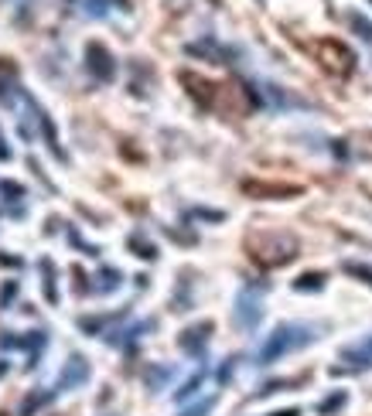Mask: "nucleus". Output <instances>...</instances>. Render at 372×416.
Instances as JSON below:
<instances>
[{
  "mask_svg": "<svg viewBox=\"0 0 372 416\" xmlns=\"http://www.w3.org/2000/svg\"><path fill=\"white\" fill-rule=\"evenodd\" d=\"M242 246H246V256L256 263V266H263V270L287 266L301 253L297 235L284 233V229H253V233L242 239Z\"/></svg>",
  "mask_w": 372,
  "mask_h": 416,
  "instance_id": "obj_1",
  "label": "nucleus"
},
{
  "mask_svg": "<svg viewBox=\"0 0 372 416\" xmlns=\"http://www.w3.org/2000/svg\"><path fill=\"white\" fill-rule=\"evenodd\" d=\"M308 52L315 55V62L335 78H348L355 72V65H359L355 52L348 48L345 41H338V38H315V41L308 45Z\"/></svg>",
  "mask_w": 372,
  "mask_h": 416,
  "instance_id": "obj_2",
  "label": "nucleus"
},
{
  "mask_svg": "<svg viewBox=\"0 0 372 416\" xmlns=\"http://www.w3.org/2000/svg\"><path fill=\"white\" fill-rule=\"evenodd\" d=\"M311 338V328H301V324H280L273 335H270V341L263 345V352H260V362H273V359H280V355H287V352H294V348H301V345H308Z\"/></svg>",
  "mask_w": 372,
  "mask_h": 416,
  "instance_id": "obj_3",
  "label": "nucleus"
},
{
  "mask_svg": "<svg viewBox=\"0 0 372 416\" xmlns=\"http://www.w3.org/2000/svg\"><path fill=\"white\" fill-rule=\"evenodd\" d=\"M178 82L188 89V96L195 99V103L202 106V109H215L219 106V82H209L205 76H198V72H178Z\"/></svg>",
  "mask_w": 372,
  "mask_h": 416,
  "instance_id": "obj_4",
  "label": "nucleus"
},
{
  "mask_svg": "<svg viewBox=\"0 0 372 416\" xmlns=\"http://www.w3.org/2000/svg\"><path fill=\"white\" fill-rule=\"evenodd\" d=\"M85 69L99 82H113L116 78V58L103 41H85Z\"/></svg>",
  "mask_w": 372,
  "mask_h": 416,
  "instance_id": "obj_5",
  "label": "nucleus"
},
{
  "mask_svg": "<svg viewBox=\"0 0 372 416\" xmlns=\"http://www.w3.org/2000/svg\"><path fill=\"white\" fill-rule=\"evenodd\" d=\"M304 188L301 184H284V181H260V178H246L242 181V195L249 198H297Z\"/></svg>",
  "mask_w": 372,
  "mask_h": 416,
  "instance_id": "obj_6",
  "label": "nucleus"
},
{
  "mask_svg": "<svg viewBox=\"0 0 372 416\" xmlns=\"http://www.w3.org/2000/svg\"><path fill=\"white\" fill-rule=\"evenodd\" d=\"M85 379H89V362H85L82 355H69V362H65V368H62V375H58V386H55V389L69 392V389H76V386H82Z\"/></svg>",
  "mask_w": 372,
  "mask_h": 416,
  "instance_id": "obj_7",
  "label": "nucleus"
},
{
  "mask_svg": "<svg viewBox=\"0 0 372 416\" xmlns=\"http://www.w3.org/2000/svg\"><path fill=\"white\" fill-rule=\"evenodd\" d=\"M18 65H14V58H0V103L11 106L14 103V92H18Z\"/></svg>",
  "mask_w": 372,
  "mask_h": 416,
  "instance_id": "obj_8",
  "label": "nucleus"
},
{
  "mask_svg": "<svg viewBox=\"0 0 372 416\" xmlns=\"http://www.w3.org/2000/svg\"><path fill=\"white\" fill-rule=\"evenodd\" d=\"M209 335H212V321H202V324L181 331V348H185V352H202L205 341H209Z\"/></svg>",
  "mask_w": 372,
  "mask_h": 416,
  "instance_id": "obj_9",
  "label": "nucleus"
},
{
  "mask_svg": "<svg viewBox=\"0 0 372 416\" xmlns=\"http://www.w3.org/2000/svg\"><path fill=\"white\" fill-rule=\"evenodd\" d=\"M127 246H130L140 260H158V249H154V242H151V239H144L140 233H133L130 239H127Z\"/></svg>",
  "mask_w": 372,
  "mask_h": 416,
  "instance_id": "obj_10",
  "label": "nucleus"
},
{
  "mask_svg": "<svg viewBox=\"0 0 372 416\" xmlns=\"http://www.w3.org/2000/svg\"><path fill=\"white\" fill-rule=\"evenodd\" d=\"M38 120H41V130H45V140H48V151H52L55 157H62V160H65V151L58 147V137H55V123H52V116L38 109Z\"/></svg>",
  "mask_w": 372,
  "mask_h": 416,
  "instance_id": "obj_11",
  "label": "nucleus"
},
{
  "mask_svg": "<svg viewBox=\"0 0 372 416\" xmlns=\"http://www.w3.org/2000/svg\"><path fill=\"white\" fill-rule=\"evenodd\" d=\"M38 266H41V277H45V300H48V304H58V290H55V266H52V260H41Z\"/></svg>",
  "mask_w": 372,
  "mask_h": 416,
  "instance_id": "obj_12",
  "label": "nucleus"
},
{
  "mask_svg": "<svg viewBox=\"0 0 372 416\" xmlns=\"http://www.w3.org/2000/svg\"><path fill=\"white\" fill-rule=\"evenodd\" d=\"M324 280H328V277H324V273H318V270H315V273H301V277L294 280V290H321V286H324Z\"/></svg>",
  "mask_w": 372,
  "mask_h": 416,
  "instance_id": "obj_13",
  "label": "nucleus"
},
{
  "mask_svg": "<svg viewBox=\"0 0 372 416\" xmlns=\"http://www.w3.org/2000/svg\"><path fill=\"white\" fill-rule=\"evenodd\" d=\"M345 403H348V396H345V392H335V396H328V399L321 403V406H318V413H321V416H331V413H338V410H342Z\"/></svg>",
  "mask_w": 372,
  "mask_h": 416,
  "instance_id": "obj_14",
  "label": "nucleus"
},
{
  "mask_svg": "<svg viewBox=\"0 0 372 416\" xmlns=\"http://www.w3.org/2000/svg\"><path fill=\"white\" fill-rule=\"evenodd\" d=\"M48 399H52V392H38V396H27L25 406H21V416H31L34 410H38V406H45Z\"/></svg>",
  "mask_w": 372,
  "mask_h": 416,
  "instance_id": "obj_15",
  "label": "nucleus"
},
{
  "mask_svg": "<svg viewBox=\"0 0 372 416\" xmlns=\"http://www.w3.org/2000/svg\"><path fill=\"white\" fill-rule=\"evenodd\" d=\"M188 55H202V58H215V62L222 58V52L215 48L212 41H205V45H188Z\"/></svg>",
  "mask_w": 372,
  "mask_h": 416,
  "instance_id": "obj_16",
  "label": "nucleus"
},
{
  "mask_svg": "<svg viewBox=\"0 0 372 416\" xmlns=\"http://www.w3.org/2000/svg\"><path fill=\"white\" fill-rule=\"evenodd\" d=\"M99 280H103V284H99V290H103V293H106V290H116V286H120V270H103V273H99Z\"/></svg>",
  "mask_w": 372,
  "mask_h": 416,
  "instance_id": "obj_17",
  "label": "nucleus"
},
{
  "mask_svg": "<svg viewBox=\"0 0 372 416\" xmlns=\"http://www.w3.org/2000/svg\"><path fill=\"white\" fill-rule=\"evenodd\" d=\"M345 273L352 277H359V280H366L372 286V266H362V263H345Z\"/></svg>",
  "mask_w": 372,
  "mask_h": 416,
  "instance_id": "obj_18",
  "label": "nucleus"
},
{
  "mask_svg": "<svg viewBox=\"0 0 372 416\" xmlns=\"http://www.w3.org/2000/svg\"><path fill=\"white\" fill-rule=\"evenodd\" d=\"M348 25L355 27V31H359V34H362L366 41H372V25L366 21V18H362V14H352V18H348Z\"/></svg>",
  "mask_w": 372,
  "mask_h": 416,
  "instance_id": "obj_19",
  "label": "nucleus"
},
{
  "mask_svg": "<svg viewBox=\"0 0 372 416\" xmlns=\"http://www.w3.org/2000/svg\"><path fill=\"white\" fill-rule=\"evenodd\" d=\"M212 406H215V399H205V403H198L195 410H188V413H181V416H205Z\"/></svg>",
  "mask_w": 372,
  "mask_h": 416,
  "instance_id": "obj_20",
  "label": "nucleus"
},
{
  "mask_svg": "<svg viewBox=\"0 0 372 416\" xmlns=\"http://www.w3.org/2000/svg\"><path fill=\"white\" fill-rule=\"evenodd\" d=\"M14 293H18V284H7L4 290H0V304H11V300H14Z\"/></svg>",
  "mask_w": 372,
  "mask_h": 416,
  "instance_id": "obj_21",
  "label": "nucleus"
},
{
  "mask_svg": "<svg viewBox=\"0 0 372 416\" xmlns=\"http://www.w3.org/2000/svg\"><path fill=\"white\" fill-rule=\"evenodd\" d=\"M106 0H89V14H106Z\"/></svg>",
  "mask_w": 372,
  "mask_h": 416,
  "instance_id": "obj_22",
  "label": "nucleus"
},
{
  "mask_svg": "<svg viewBox=\"0 0 372 416\" xmlns=\"http://www.w3.org/2000/svg\"><path fill=\"white\" fill-rule=\"evenodd\" d=\"M4 191H7V195H11V198H21V195H25V191H21V184H4Z\"/></svg>",
  "mask_w": 372,
  "mask_h": 416,
  "instance_id": "obj_23",
  "label": "nucleus"
},
{
  "mask_svg": "<svg viewBox=\"0 0 372 416\" xmlns=\"http://www.w3.org/2000/svg\"><path fill=\"white\" fill-rule=\"evenodd\" d=\"M270 416H301V410H297V406H287V410H277V413H270Z\"/></svg>",
  "mask_w": 372,
  "mask_h": 416,
  "instance_id": "obj_24",
  "label": "nucleus"
},
{
  "mask_svg": "<svg viewBox=\"0 0 372 416\" xmlns=\"http://www.w3.org/2000/svg\"><path fill=\"white\" fill-rule=\"evenodd\" d=\"M0 160H11V147H7V140H0Z\"/></svg>",
  "mask_w": 372,
  "mask_h": 416,
  "instance_id": "obj_25",
  "label": "nucleus"
},
{
  "mask_svg": "<svg viewBox=\"0 0 372 416\" xmlns=\"http://www.w3.org/2000/svg\"><path fill=\"white\" fill-rule=\"evenodd\" d=\"M209 4H222V0H209Z\"/></svg>",
  "mask_w": 372,
  "mask_h": 416,
  "instance_id": "obj_26",
  "label": "nucleus"
}]
</instances>
